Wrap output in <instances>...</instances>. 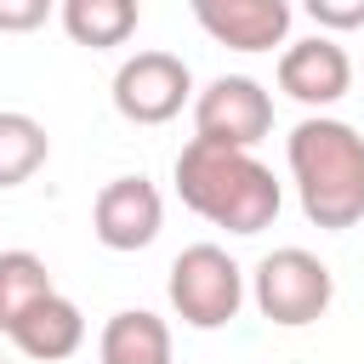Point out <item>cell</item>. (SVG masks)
Masks as SVG:
<instances>
[{
    "mask_svg": "<svg viewBox=\"0 0 364 364\" xmlns=\"http://www.w3.org/2000/svg\"><path fill=\"white\" fill-rule=\"evenodd\" d=\"M51 154V136L34 114L23 108H0V188H23Z\"/></svg>",
    "mask_w": 364,
    "mask_h": 364,
    "instance_id": "5bb4252c",
    "label": "cell"
},
{
    "mask_svg": "<svg viewBox=\"0 0 364 364\" xmlns=\"http://www.w3.org/2000/svg\"><path fill=\"white\" fill-rule=\"evenodd\" d=\"M176 199L205 216L210 228H228L239 239L273 228L279 205H284V188L273 182V171L250 154V148H228V142H182L176 154Z\"/></svg>",
    "mask_w": 364,
    "mask_h": 364,
    "instance_id": "6da1fadb",
    "label": "cell"
},
{
    "mask_svg": "<svg viewBox=\"0 0 364 364\" xmlns=\"http://www.w3.org/2000/svg\"><path fill=\"white\" fill-rule=\"evenodd\" d=\"M301 11L330 28V34H347V28H364V0H301Z\"/></svg>",
    "mask_w": 364,
    "mask_h": 364,
    "instance_id": "9a60e30c",
    "label": "cell"
},
{
    "mask_svg": "<svg viewBox=\"0 0 364 364\" xmlns=\"http://www.w3.org/2000/svg\"><path fill=\"white\" fill-rule=\"evenodd\" d=\"M57 17H63V34L85 51H114L136 34L142 23V6L136 0H57Z\"/></svg>",
    "mask_w": 364,
    "mask_h": 364,
    "instance_id": "8fae6325",
    "label": "cell"
},
{
    "mask_svg": "<svg viewBox=\"0 0 364 364\" xmlns=\"http://www.w3.org/2000/svg\"><path fill=\"white\" fill-rule=\"evenodd\" d=\"M0 364H11V358H0Z\"/></svg>",
    "mask_w": 364,
    "mask_h": 364,
    "instance_id": "e0dca14e",
    "label": "cell"
},
{
    "mask_svg": "<svg viewBox=\"0 0 364 364\" xmlns=\"http://www.w3.org/2000/svg\"><path fill=\"white\" fill-rule=\"evenodd\" d=\"M57 284H51V267L34 256V250H0V336L17 330V318L46 301Z\"/></svg>",
    "mask_w": 364,
    "mask_h": 364,
    "instance_id": "4fadbf2b",
    "label": "cell"
},
{
    "mask_svg": "<svg viewBox=\"0 0 364 364\" xmlns=\"http://www.w3.org/2000/svg\"><path fill=\"white\" fill-rule=\"evenodd\" d=\"M97 358L102 364H171V330L159 313L148 307H125L102 324L97 336Z\"/></svg>",
    "mask_w": 364,
    "mask_h": 364,
    "instance_id": "7c38bea8",
    "label": "cell"
},
{
    "mask_svg": "<svg viewBox=\"0 0 364 364\" xmlns=\"http://www.w3.org/2000/svg\"><path fill=\"white\" fill-rule=\"evenodd\" d=\"M165 296H171V307L188 330H222L245 307V267L222 245H188L171 262Z\"/></svg>",
    "mask_w": 364,
    "mask_h": 364,
    "instance_id": "277c9868",
    "label": "cell"
},
{
    "mask_svg": "<svg viewBox=\"0 0 364 364\" xmlns=\"http://www.w3.org/2000/svg\"><path fill=\"white\" fill-rule=\"evenodd\" d=\"M165 228V199L148 176H114L91 199V233L102 250H148Z\"/></svg>",
    "mask_w": 364,
    "mask_h": 364,
    "instance_id": "52a82bcc",
    "label": "cell"
},
{
    "mask_svg": "<svg viewBox=\"0 0 364 364\" xmlns=\"http://www.w3.org/2000/svg\"><path fill=\"white\" fill-rule=\"evenodd\" d=\"M250 301H256V313H262L267 324H279V330H307V324H318V318L330 313V301H336V273H330L313 250L279 245V250H267V256L256 262V273H250Z\"/></svg>",
    "mask_w": 364,
    "mask_h": 364,
    "instance_id": "3957f363",
    "label": "cell"
},
{
    "mask_svg": "<svg viewBox=\"0 0 364 364\" xmlns=\"http://www.w3.org/2000/svg\"><path fill=\"white\" fill-rule=\"evenodd\" d=\"M80 341H85V313H80L68 296H57V290H51L46 301H34V307L17 318V330H11V347H17L23 358H34V364L74 358Z\"/></svg>",
    "mask_w": 364,
    "mask_h": 364,
    "instance_id": "30bf717a",
    "label": "cell"
},
{
    "mask_svg": "<svg viewBox=\"0 0 364 364\" xmlns=\"http://www.w3.org/2000/svg\"><path fill=\"white\" fill-rule=\"evenodd\" d=\"M108 97L125 125H165L193 102V74L176 51H136L114 68Z\"/></svg>",
    "mask_w": 364,
    "mask_h": 364,
    "instance_id": "5b68a950",
    "label": "cell"
},
{
    "mask_svg": "<svg viewBox=\"0 0 364 364\" xmlns=\"http://www.w3.org/2000/svg\"><path fill=\"white\" fill-rule=\"evenodd\" d=\"M273 131V97L250 74H216L205 91H193V136L228 142V148H256Z\"/></svg>",
    "mask_w": 364,
    "mask_h": 364,
    "instance_id": "8992f818",
    "label": "cell"
},
{
    "mask_svg": "<svg viewBox=\"0 0 364 364\" xmlns=\"http://www.w3.org/2000/svg\"><path fill=\"white\" fill-rule=\"evenodd\" d=\"M279 91L290 102H301V108H336L353 91V57L330 34L284 40V51H279Z\"/></svg>",
    "mask_w": 364,
    "mask_h": 364,
    "instance_id": "ba28073f",
    "label": "cell"
},
{
    "mask_svg": "<svg viewBox=\"0 0 364 364\" xmlns=\"http://www.w3.org/2000/svg\"><path fill=\"white\" fill-rule=\"evenodd\" d=\"M290 182L301 216L324 233H347L364 222V136L336 114H307L284 136Z\"/></svg>",
    "mask_w": 364,
    "mask_h": 364,
    "instance_id": "7a4b0ae2",
    "label": "cell"
},
{
    "mask_svg": "<svg viewBox=\"0 0 364 364\" xmlns=\"http://www.w3.org/2000/svg\"><path fill=\"white\" fill-rule=\"evenodd\" d=\"M51 11L57 0H0V34H34Z\"/></svg>",
    "mask_w": 364,
    "mask_h": 364,
    "instance_id": "2e32d148",
    "label": "cell"
},
{
    "mask_svg": "<svg viewBox=\"0 0 364 364\" xmlns=\"http://www.w3.org/2000/svg\"><path fill=\"white\" fill-rule=\"evenodd\" d=\"M193 23L228 51H273L290 34V0H188Z\"/></svg>",
    "mask_w": 364,
    "mask_h": 364,
    "instance_id": "9c48e42d",
    "label": "cell"
}]
</instances>
